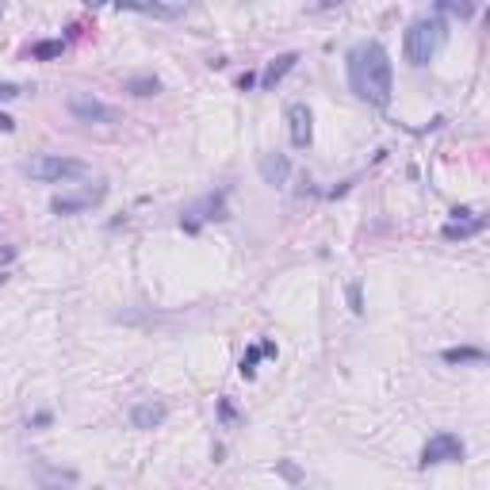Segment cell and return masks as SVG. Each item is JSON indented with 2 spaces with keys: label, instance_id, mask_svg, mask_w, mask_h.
I'll return each mask as SVG.
<instances>
[{
  "label": "cell",
  "instance_id": "ba28073f",
  "mask_svg": "<svg viewBox=\"0 0 490 490\" xmlns=\"http://www.w3.org/2000/svg\"><path fill=\"white\" fill-rule=\"evenodd\" d=\"M165 402H154V399H146V402H134L131 406V425L134 429H157L161 422H165Z\"/></svg>",
  "mask_w": 490,
  "mask_h": 490
},
{
  "label": "cell",
  "instance_id": "9a60e30c",
  "mask_svg": "<svg viewBox=\"0 0 490 490\" xmlns=\"http://www.w3.org/2000/svg\"><path fill=\"white\" fill-rule=\"evenodd\" d=\"M54 54H62V42H39L34 46V57H54Z\"/></svg>",
  "mask_w": 490,
  "mask_h": 490
},
{
  "label": "cell",
  "instance_id": "7a4b0ae2",
  "mask_svg": "<svg viewBox=\"0 0 490 490\" xmlns=\"http://www.w3.org/2000/svg\"><path fill=\"white\" fill-rule=\"evenodd\" d=\"M448 39V23L440 16H425V19H414L410 31L402 39V54L410 65H429L437 57V50L445 46Z\"/></svg>",
  "mask_w": 490,
  "mask_h": 490
},
{
  "label": "cell",
  "instance_id": "8992f818",
  "mask_svg": "<svg viewBox=\"0 0 490 490\" xmlns=\"http://www.w3.org/2000/svg\"><path fill=\"white\" fill-rule=\"evenodd\" d=\"M287 126H291V146L307 149L310 138H314V115L307 103H291L287 108Z\"/></svg>",
  "mask_w": 490,
  "mask_h": 490
},
{
  "label": "cell",
  "instance_id": "ac0fdd59",
  "mask_svg": "<svg viewBox=\"0 0 490 490\" xmlns=\"http://www.w3.org/2000/svg\"><path fill=\"white\" fill-rule=\"evenodd\" d=\"M11 126H16V123H11L8 115H0V131H11Z\"/></svg>",
  "mask_w": 490,
  "mask_h": 490
},
{
  "label": "cell",
  "instance_id": "5bb4252c",
  "mask_svg": "<svg viewBox=\"0 0 490 490\" xmlns=\"http://www.w3.org/2000/svg\"><path fill=\"white\" fill-rule=\"evenodd\" d=\"M161 85H157V77H131L126 80V92H134V96H154Z\"/></svg>",
  "mask_w": 490,
  "mask_h": 490
},
{
  "label": "cell",
  "instance_id": "3957f363",
  "mask_svg": "<svg viewBox=\"0 0 490 490\" xmlns=\"http://www.w3.org/2000/svg\"><path fill=\"white\" fill-rule=\"evenodd\" d=\"M31 180H42V184H69V180H85L88 177V165L77 157H62V154H39L23 165Z\"/></svg>",
  "mask_w": 490,
  "mask_h": 490
},
{
  "label": "cell",
  "instance_id": "9c48e42d",
  "mask_svg": "<svg viewBox=\"0 0 490 490\" xmlns=\"http://www.w3.org/2000/svg\"><path fill=\"white\" fill-rule=\"evenodd\" d=\"M261 172H264V180H268V184H284V180H287V172H291V165H287V157L268 154V157H261Z\"/></svg>",
  "mask_w": 490,
  "mask_h": 490
},
{
  "label": "cell",
  "instance_id": "8fae6325",
  "mask_svg": "<svg viewBox=\"0 0 490 490\" xmlns=\"http://www.w3.org/2000/svg\"><path fill=\"white\" fill-rule=\"evenodd\" d=\"M291 65H295V54H284V57H276V62H272V65H268V69H264L261 85H264V88H272V85H276V80H279V77H284V73H287V69H291Z\"/></svg>",
  "mask_w": 490,
  "mask_h": 490
},
{
  "label": "cell",
  "instance_id": "e0dca14e",
  "mask_svg": "<svg viewBox=\"0 0 490 490\" xmlns=\"http://www.w3.org/2000/svg\"><path fill=\"white\" fill-rule=\"evenodd\" d=\"M11 96H19V88L16 85H0V100H11Z\"/></svg>",
  "mask_w": 490,
  "mask_h": 490
},
{
  "label": "cell",
  "instance_id": "2e32d148",
  "mask_svg": "<svg viewBox=\"0 0 490 490\" xmlns=\"http://www.w3.org/2000/svg\"><path fill=\"white\" fill-rule=\"evenodd\" d=\"M445 11H456V16H471V4H440Z\"/></svg>",
  "mask_w": 490,
  "mask_h": 490
},
{
  "label": "cell",
  "instance_id": "4fadbf2b",
  "mask_svg": "<svg viewBox=\"0 0 490 490\" xmlns=\"http://www.w3.org/2000/svg\"><path fill=\"white\" fill-rule=\"evenodd\" d=\"M445 360H448V364H483L486 353H483V348H448Z\"/></svg>",
  "mask_w": 490,
  "mask_h": 490
},
{
  "label": "cell",
  "instance_id": "5b68a950",
  "mask_svg": "<svg viewBox=\"0 0 490 490\" xmlns=\"http://www.w3.org/2000/svg\"><path fill=\"white\" fill-rule=\"evenodd\" d=\"M456 460H463V440L456 433H437L425 440V448H422L425 468L429 463H456Z\"/></svg>",
  "mask_w": 490,
  "mask_h": 490
},
{
  "label": "cell",
  "instance_id": "277c9868",
  "mask_svg": "<svg viewBox=\"0 0 490 490\" xmlns=\"http://www.w3.org/2000/svg\"><path fill=\"white\" fill-rule=\"evenodd\" d=\"M69 115H77L80 123H119V111H115L111 103H103L96 96H85V92L69 96Z\"/></svg>",
  "mask_w": 490,
  "mask_h": 490
},
{
  "label": "cell",
  "instance_id": "52a82bcc",
  "mask_svg": "<svg viewBox=\"0 0 490 490\" xmlns=\"http://www.w3.org/2000/svg\"><path fill=\"white\" fill-rule=\"evenodd\" d=\"M103 184H96V188H85V192H77V195H57V200L50 203L57 215H73V211H88V207H96L103 200Z\"/></svg>",
  "mask_w": 490,
  "mask_h": 490
},
{
  "label": "cell",
  "instance_id": "6da1fadb",
  "mask_svg": "<svg viewBox=\"0 0 490 490\" xmlns=\"http://www.w3.org/2000/svg\"><path fill=\"white\" fill-rule=\"evenodd\" d=\"M348 85L371 108L391 103V57L379 42H360L348 50Z\"/></svg>",
  "mask_w": 490,
  "mask_h": 490
},
{
  "label": "cell",
  "instance_id": "30bf717a",
  "mask_svg": "<svg viewBox=\"0 0 490 490\" xmlns=\"http://www.w3.org/2000/svg\"><path fill=\"white\" fill-rule=\"evenodd\" d=\"M119 11H142V16H161V19H169V16H180V4H119Z\"/></svg>",
  "mask_w": 490,
  "mask_h": 490
},
{
  "label": "cell",
  "instance_id": "7c38bea8",
  "mask_svg": "<svg viewBox=\"0 0 490 490\" xmlns=\"http://www.w3.org/2000/svg\"><path fill=\"white\" fill-rule=\"evenodd\" d=\"M479 230H483V218H468V223L456 218V223L445 226V238H471V234H479Z\"/></svg>",
  "mask_w": 490,
  "mask_h": 490
}]
</instances>
